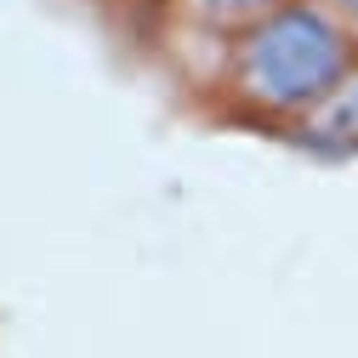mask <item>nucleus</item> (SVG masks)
<instances>
[{"label": "nucleus", "instance_id": "f257e3e1", "mask_svg": "<svg viewBox=\"0 0 358 358\" xmlns=\"http://www.w3.org/2000/svg\"><path fill=\"white\" fill-rule=\"evenodd\" d=\"M352 69H358V34L319 0H290L273 17L222 40L216 92L245 120L301 131L347 85Z\"/></svg>", "mask_w": 358, "mask_h": 358}, {"label": "nucleus", "instance_id": "f03ea898", "mask_svg": "<svg viewBox=\"0 0 358 358\" xmlns=\"http://www.w3.org/2000/svg\"><path fill=\"white\" fill-rule=\"evenodd\" d=\"M279 6H290V0H171V12L210 40H234L239 29L273 17Z\"/></svg>", "mask_w": 358, "mask_h": 358}, {"label": "nucleus", "instance_id": "7ed1b4c3", "mask_svg": "<svg viewBox=\"0 0 358 358\" xmlns=\"http://www.w3.org/2000/svg\"><path fill=\"white\" fill-rule=\"evenodd\" d=\"M296 137L313 143V148H330V154H347V148L358 154V69L347 74V85L296 131Z\"/></svg>", "mask_w": 358, "mask_h": 358}, {"label": "nucleus", "instance_id": "20e7f679", "mask_svg": "<svg viewBox=\"0 0 358 358\" xmlns=\"http://www.w3.org/2000/svg\"><path fill=\"white\" fill-rule=\"evenodd\" d=\"M319 6H324V12H336V17L358 34V0H319Z\"/></svg>", "mask_w": 358, "mask_h": 358}]
</instances>
